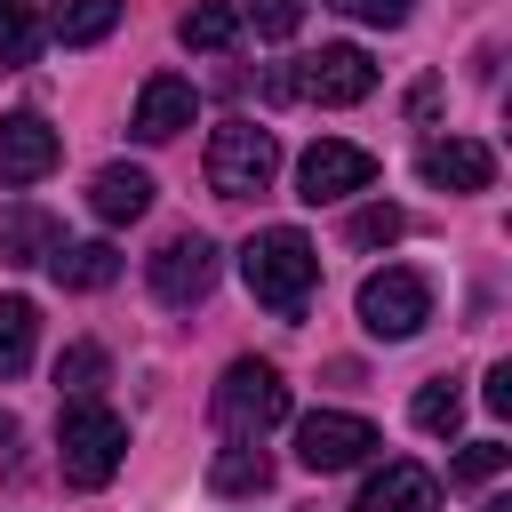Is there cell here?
I'll use <instances>...</instances> for the list:
<instances>
[{
	"label": "cell",
	"instance_id": "6da1fadb",
	"mask_svg": "<svg viewBox=\"0 0 512 512\" xmlns=\"http://www.w3.org/2000/svg\"><path fill=\"white\" fill-rule=\"evenodd\" d=\"M240 280H248V296H256L264 312L304 320V304H312V288H320V248H312L296 224H264V232L240 248Z\"/></svg>",
	"mask_w": 512,
	"mask_h": 512
},
{
	"label": "cell",
	"instance_id": "7a4b0ae2",
	"mask_svg": "<svg viewBox=\"0 0 512 512\" xmlns=\"http://www.w3.org/2000/svg\"><path fill=\"white\" fill-rule=\"evenodd\" d=\"M120 456H128V424H120L104 400H72L64 424H56V464H64V480H72V488H104V480L120 472Z\"/></svg>",
	"mask_w": 512,
	"mask_h": 512
},
{
	"label": "cell",
	"instance_id": "3957f363",
	"mask_svg": "<svg viewBox=\"0 0 512 512\" xmlns=\"http://www.w3.org/2000/svg\"><path fill=\"white\" fill-rule=\"evenodd\" d=\"M272 176H280L272 128H256V120H216V136H208V192H216V200H256Z\"/></svg>",
	"mask_w": 512,
	"mask_h": 512
},
{
	"label": "cell",
	"instance_id": "277c9868",
	"mask_svg": "<svg viewBox=\"0 0 512 512\" xmlns=\"http://www.w3.org/2000/svg\"><path fill=\"white\" fill-rule=\"evenodd\" d=\"M280 416H288V384H280V368H272V360H232L224 384H216V424H224L232 440H264Z\"/></svg>",
	"mask_w": 512,
	"mask_h": 512
},
{
	"label": "cell",
	"instance_id": "5b68a950",
	"mask_svg": "<svg viewBox=\"0 0 512 512\" xmlns=\"http://www.w3.org/2000/svg\"><path fill=\"white\" fill-rule=\"evenodd\" d=\"M424 320H432V288H424V272L384 264V272L360 280V328H368L376 344H408Z\"/></svg>",
	"mask_w": 512,
	"mask_h": 512
},
{
	"label": "cell",
	"instance_id": "8992f818",
	"mask_svg": "<svg viewBox=\"0 0 512 512\" xmlns=\"http://www.w3.org/2000/svg\"><path fill=\"white\" fill-rule=\"evenodd\" d=\"M376 448H384L376 424L352 416V408H312V416L296 424V464H304V472H352V464H368Z\"/></svg>",
	"mask_w": 512,
	"mask_h": 512
},
{
	"label": "cell",
	"instance_id": "52a82bcc",
	"mask_svg": "<svg viewBox=\"0 0 512 512\" xmlns=\"http://www.w3.org/2000/svg\"><path fill=\"white\" fill-rule=\"evenodd\" d=\"M376 184V152L368 144H344V136H320L304 160H296V200L304 208H328V200H352Z\"/></svg>",
	"mask_w": 512,
	"mask_h": 512
},
{
	"label": "cell",
	"instance_id": "ba28073f",
	"mask_svg": "<svg viewBox=\"0 0 512 512\" xmlns=\"http://www.w3.org/2000/svg\"><path fill=\"white\" fill-rule=\"evenodd\" d=\"M208 288H216V240H208V232L160 240V256H152V296H160L168 312H192Z\"/></svg>",
	"mask_w": 512,
	"mask_h": 512
},
{
	"label": "cell",
	"instance_id": "9c48e42d",
	"mask_svg": "<svg viewBox=\"0 0 512 512\" xmlns=\"http://www.w3.org/2000/svg\"><path fill=\"white\" fill-rule=\"evenodd\" d=\"M376 88V64H368V48H352V40H328L320 56H304V72H296V96H312V104H360Z\"/></svg>",
	"mask_w": 512,
	"mask_h": 512
},
{
	"label": "cell",
	"instance_id": "30bf717a",
	"mask_svg": "<svg viewBox=\"0 0 512 512\" xmlns=\"http://www.w3.org/2000/svg\"><path fill=\"white\" fill-rule=\"evenodd\" d=\"M192 112H200V88H192L184 72H152V80L136 88V120H128V128H136L144 144H176V136L192 128Z\"/></svg>",
	"mask_w": 512,
	"mask_h": 512
},
{
	"label": "cell",
	"instance_id": "8fae6325",
	"mask_svg": "<svg viewBox=\"0 0 512 512\" xmlns=\"http://www.w3.org/2000/svg\"><path fill=\"white\" fill-rule=\"evenodd\" d=\"M56 160H64V136L40 112H8L0 120V184H40Z\"/></svg>",
	"mask_w": 512,
	"mask_h": 512
},
{
	"label": "cell",
	"instance_id": "7c38bea8",
	"mask_svg": "<svg viewBox=\"0 0 512 512\" xmlns=\"http://www.w3.org/2000/svg\"><path fill=\"white\" fill-rule=\"evenodd\" d=\"M416 168H424V184H440V192H488V184H496V152H488L480 136H432V144L416 152Z\"/></svg>",
	"mask_w": 512,
	"mask_h": 512
},
{
	"label": "cell",
	"instance_id": "4fadbf2b",
	"mask_svg": "<svg viewBox=\"0 0 512 512\" xmlns=\"http://www.w3.org/2000/svg\"><path fill=\"white\" fill-rule=\"evenodd\" d=\"M352 512H440V480L424 472V464H384V472H368L360 480V496H352Z\"/></svg>",
	"mask_w": 512,
	"mask_h": 512
},
{
	"label": "cell",
	"instance_id": "5bb4252c",
	"mask_svg": "<svg viewBox=\"0 0 512 512\" xmlns=\"http://www.w3.org/2000/svg\"><path fill=\"white\" fill-rule=\"evenodd\" d=\"M56 216L40 208V200H8L0 208V264H48L56 256Z\"/></svg>",
	"mask_w": 512,
	"mask_h": 512
},
{
	"label": "cell",
	"instance_id": "9a60e30c",
	"mask_svg": "<svg viewBox=\"0 0 512 512\" xmlns=\"http://www.w3.org/2000/svg\"><path fill=\"white\" fill-rule=\"evenodd\" d=\"M88 208H96V224H136L152 208V176L128 168V160H112V168L88 176Z\"/></svg>",
	"mask_w": 512,
	"mask_h": 512
},
{
	"label": "cell",
	"instance_id": "2e32d148",
	"mask_svg": "<svg viewBox=\"0 0 512 512\" xmlns=\"http://www.w3.org/2000/svg\"><path fill=\"white\" fill-rule=\"evenodd\" d=\"M48 272H56V288H112L120 280V248L112 240H56Z\"/></svg>",
	"mask_w": 512,
	"mask_h": 512
},
{
	"label": "cell",
	"instance_id": "e0dca14e",
	"mask_svg": "<svg viewBox=\"0 0 512 512\" xmlns=\"http://www.w3.org/2000/svg\"><path fill=\"white\" fill-rule=\"evenodd\" d=\"M208 488H216V496H264V488H272V456H264L256 440H232V448H216Z\"/></svg>",
	"mask_w": 512,
	"mask_h": 512
},
{
	"label": "cell",
	"instance_id": "ac0fdd59",
	"mask_svg": "<svg viewBox=\"0 0 512 512\" xmlns=\"http://www.w3.org/2000/svg\"><path fill=\"white\" fill-rule=\"evenodd\" d=\"M40 344V304L32 296H0V376H24Z\"/></svg>",
	"mask_w": 512,
	"mask_h": 512
},
{
	"label": "cell",
	"instance_id": "d6986e66",
	"mask_svg": "<svg viewBox=\"0 0 512 512\" xmlns=\"http://www.w3.org/2000/svg\"><path fill=\"white\" fill-rule=\"evenodd\" d=\"M176 40H184V48H200V56H224V48L240 40V8H232V0H200V8H184Z\"/></svg>",
	"mask_w": 512,
	"mask_h": 512
},
{
	"label": "cell",
	"instance_id": "ffe728a7",
	"mask_svg": "<svg viewBox=\"0 0 512 512\" xmlns=\"http://www.w3.org/2000/svg\"><path fill=\"white\" fill-rule=\"evenodd\" d=\"M112 24H120V0H64L48 32H56L64 48H96V40L112 32Z\"/></svg>",
	"mask_w": 512,
	"mask_h": 512
},
{
	"label": "cell",
	"instance_id": "44dd1931",
	"mask_svg": "<svg viewBox=\"0 0 512 512\" xmlns=\"http://www.w3.org/2000/svg\"><path fill=\"white\" fill-rule=\"evenodd\" d=\"M40 40H48V24H40L24 0H0V72L32 64V56H40Z\"/></svg>",
	"mask_w": 512,
	"mask_h": 512
},
{
	"label": "cell",
	"instance_id": "7402d4cb",
	"mask_svg": "<svg viewBox=\"0 0 512 512\" xmlns=\"http://www.w3.org/2000/svg\"><path fill=\"white\" fill-rule=\"evenodd\" d=\"M104 376H112L104 344H64V360H56V384H64L72 400H96V392H104Z\"/></svg>",
	"mask_w": 512,
	"mask_h": 512
},
{
	"label": "cell",
	"instance_id": "603a6c76",
	"mask_svg": "<svg viewBox=\"0 0 512 512\" xmlns=\"http://www.w3.org/2000/svg\"><path fill=\"white\" fill-rule=\"evenodd\" d=\"M408 416H416V432H456V416H464V392H456V376H432V384H416Z\"/></svg>",
	"mask_w": 512,
	"mask_h": 512
},
{
	"label": "cell",
	"instance_id": "cb8c5ba5",
	"mask_svg": "<svg viewBox=\"0 0 512 512\" xmlns=\"http://www.w3.org/2000/svg\"><path fill=\"white\" fill-rule=\"evenodd\" d=\"M400 232H408V216H400L392 200H376V208H360V216L344 224V240H352V248H392Z\"/></svg>",
	"mask_w": 512,
	"mask_h": 512
},
{
	"label": "cell",
	"instance_id": "d4e9b609",
	"mask_svg": "<svg viewBox=\"0 0 512 512\" xmlns=\"http://www.w3.org/2000/svg\"><path fill=\"white\" fill-rule=\"evenodd\" d=\"M240 24H256L264 40H288V32L304 24V0H248V8H240Z\"/></svg>",
	"mask_w": 512,
	"mask_h": 512
},
{
	"label": "cell",
	"instance_id": "484cf974",
	"mask_svg": "<svg viewBox=\"0 0 512 512\" xmlns=\"http://www.w3.org/2000/svg\"><path fill=\"white\" fill-rule=\"evenodd\" d=\"M504 464H512V448H504V440H472V448H464V456H456V480H464V488H472V480H496V472H504Z\"/></svg>",
	"mask_w": 512,
	"mask_h": 512
},
{
	"label": "cell",
	"instance_id": "4316f807",
	"mask_svg": "<svg viewBox=\"0 0 512 512\" xmlns=\"http://www.w3.org/2000/svg\"><path fill=\"white\" fill-rule=\"evenodd\" d=\"M344 16H360V24H408V8L416 0H336Z\"/></svg>",
	"mask_w": 512,
	"mask_h": 512
},
{
	"label": "cell",
	"instance_id": "83f0119b",
	"mask_svg": "<svg viewBox=\"0 0 512 512\" xmlns=\"http://www.w3.org/2000/svg\"><path fill=\"white\" fill-rule=\"evenodd\" d=\"M480 400H488L496 416H512V360H496V368H488V384H480Z\"/></svg>",
	"mask_w": 512,
	"mask_h": 512
},
{
	"label": "cell",
	"instance_id": "f1b7e54d",
	"mask_svg": "<svg viewBox=\"0 0 512 512\" xmlns=\"http://www.w3.org/2000/svg\"><path fill=\"white\" fill-rule=\"evenodd\" d=\"M8 440H16V416H8V408H0V448H8Z\"/></svg>",
	"mask_w": 512,
	"mask_h": 512
},
{
	"label": "cell",
	"instance_id": "f546056e",
	"mask_svg": "<svg viewBox=\"0 0 512 512\" xmlns=\"http://www.w3.org/2000/svg\"><path fill=\"white\" fill-rule=\"evenodd\" d=\"M480 512H512V504H504V496H488V504H480Z\"/></svg>",
	"mask_w": 512,
	"mask_h": 512
}]
</instances>
